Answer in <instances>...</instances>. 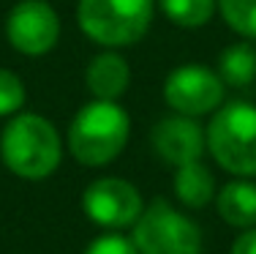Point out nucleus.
Masks as SVG:
<instances>
[{
    "label": "nucleus",
    "mask_w": 256,
    "mask_h": 254,
    "mask_svg": "<svg viewBox=\"0 0 256 254\" xmlns=\"http://www.w3.org/2000/svg\"><path fill=\"white\" fill-rule=\"evenodd\" d=\"M0 159L22 180H46L63 161V140L52 120L16 112L0 131Z\"/></svg>",
    "instance_id": "1"
},
{
    "label": "nucleus",
    "mask_w": 256,
    "mask_h": 254,
    "mask_svg": "<svg viewBox=\"0 0 256 254\" xmlns=\"http://www.w3.org/2000/svg\"><path fill=\"white\" fill-rule=\"evenodd\" d=\"M131 137V118L118 101L93 99L79 107L68 123V153L82 167H106L126 150Z\"/></svg>",
    "instance_id": "2"
},
{
    "label": "nucleus",
    "mask_w": 256,
    "mask_h": 254,
    "mask_svg": "<svg viewBox=\"0 0 256 254\" xmlns=\"http://www.w3.org/2000/svg\"><path fill=\"white\" fill-rule=\"evenodd\" d=\"M156 0H79L76 25L104 50L134 47L148 36Z\"/></svg>",
    "instance_id": "3"
},
{
    "label": "nucleus",
    "mask_w": 256,
    "mask_h": 254,
    "mask_svg": "<svg viewBox=\"0 0 256 254\" xmlns=\"http://www.w3.org/2000/svg\"><path fill=\"white\" fill-rule=\"evenodd\" d=\"M216 164L237 178L256 175V104L224 101L204 129Z\"/></svg>",
    "instance_id": "4"
},
{
    "label": "nucleus",
    "mask_w": 256,
    "mask_h": 254,
    "mask_svg": "<svg viewBox=\"0 0 256 254\" xmlns=\"http://www.w3.org/2000/svg\"><path fill=\"white\" fill-rule=\"evenodd\" d=\"M131 240L139 254H202L204 249L199 224L166 199L144 205L134 224Z\"/></svg>",
    "instance_id": "5"
},
{
    "label": "nucleus",
    "mask_w": 256,
    "mask_h": 254,
    "mask_svg": "<svg viewBox=\"0 0 256 254\" xmlns=\"http://www.w3.org/2000/svg\"><path fill=\"white\" fill-rule=\"evenodd\" d=\"M224 96H226V85L216 69H207L204 63H182L164 80L166 107L188 118L216 112L224 104Z\"/></svg>",
    "instance_id": "6"
},
{
    "label": "nucleus",
    "mask_w": 256,
    "mask_h": 254,
    "mask_svg": "<svg viewBox=\"0 0 256 254\" xmlns=\"http://www.w3.org/2000/svg\"><path fill=\"white\" fill-rule=\"evenodd\" d=\"M82 210L93 224L104 229H120L134 227L144 210V199L134 183L123 178H96L82 191Z\"/></svg>",
    "instance_id": "7"
},
{
    "label": "nucleus",
    "mask_w": 256,
    "mask_h": 254,
    "mask_svg": "<svg viewBox=\"0 0 256 254\" xmlns=\"http://www.w3.org/2000/svg\"><path fill=\"white\" fill-rule=\"evenodd\" d=\"M6 39L20 55H46L60 41L58 11L46 0H20L6 17Z\"/></svg>",
    "instance_id": "8"
},
{
    "label": "nucleus",
    "mask_w": 256,
    "mask_h": 254,
    "mask_svg": "<svg viewBox=\"0 0 256 254\" xmlns=\"http://www.w3.org/2000/svg\"><path fill=\"white\" fill-rule=\"evenodd\" d=\"M150 142H153L156 156L169 167H182L188 161H196L207 150V134L199 126V120L180 112L158 120L150 131Z\"/></svg>",
    "instance_id": "9"
},
{
    "label": "nucleus",
    "mask_w": 256,
    "mask_h": 254,
    "mask_svg": "<svg viewBox=\"0 0 256 254\" xmlns=\"http://www.w3.org/2000/svg\"><path fill=\"white\" fill-rule=\"evenodd\" d=\"M84 85L93 99L118 101L131 85V66L120 52L104 50L84 69Z\"/></svg>",
    "instance_id": "10"
},
{
    "label": "nucleus",
    "mask_w": 256,
    "mask_h": 254,
    "mask_svg": "<svg viewBox=\"0 0 256 254\" xmlns=\"http://www.w3.org/2000/svg\"><path fill=\"white\" fill-rule=\"evenodd\" d=\"M218 216L229 227L251 229L256 227V180L234 178L216 194Z\"/></svg>",
    "instance_id": "11"
},
{
    "label": "nucleus",
    "mask_w": 256,
    "mask_h": 254,
    "mask_svg": "<svg viewBox=\"0 0 256 254\" xmlns=\"http://www.w3.org/2000/svg\"><path fill=\"white\" fill-rule=\"evenodd\" d=\"M174 197L186 208H204L216 199V180L210 167L202 159L188 161L182 167H174Z\"/></svg>",
    "instance_id": "12"
},
{
    "label": "nucleus",
    "mask_w": 256,
    "mask_h": 254,
    "mask_svg": "<svg viewBox=\"0 0 256 254\" xmlns=\"http://www.w3.org/2000/svg\"><path fill=\"white\" fill-rule=\"evenodd\" d=\"M218 77L226 88H248L256 82V47L254 41L242 39L229 44L218 58Z\"/></svg>",
    "instance_id": "13"
},
{
    "label": "nucleus",
    "mask_w": 256,
    "mask_h": 254,
    "mask_svg": "<svg viewBox=\"0 0 256 254\" xmlns=\"http://www.w3.org/2000/svg\"><path fill=\"white\" fill-rule=\"evenodd\" d=\"M158 6L169 22L186 30L204 28L218 11V0H158Z\"/></svg>",
    "instance_id": "14"
},
{
    "label": "nucleus",
    "mask_w": 256,
    "mask_h": 254,
    "mask_svg": "<svg viewBox=\"0 0 256 254\" xmlns=\"http://www.w3.org/2000/svg\"><path fill=\"white\" fill-rule=\"evenodd\" d=\"M224 22L240 39L256 41V0H218Z\"/></svg>",
    "instance_id": "15"
},
{
    "label": "nucleus",
    "mask_w": 256,
    "mask_h": 254,
    "mask_svg": "<svg viewBox=\"0 0 256 254\" xmlns=\"http://www.w3.org/2000/svg\"><path fill=\"white\" fill-rule=\"evenodd\" d=\"M25 99H28V90L22 77L0 66V118H11V115L22 112Z\"/></svg>",
    "instance_id": "16"
},
{
    "label": "nucleus",
    "mask_w": 256,
    "mask_h": 254,
    "mask_svg": "<svg viewBox=\"0 0 256 254\" xmlns=\"http://www.w3.org/2000/svg\"><path fill=\"white\" fill-rule=\"evenodd\" d=\"M84 254H139L136 246H134L131 238L114 232V229H106L104 235L90 240V246L84 249Z\"/></svg>",
    "instance_id": "17"
},
{
    "label": "nucleus",
    "mask_w": 256,
    "mask_h": 254,
    "mask_svg": "<svg viewBox=\"0 0 256 254\" xmlns=\"http://www.w3.org/2000/svg\"><path fill=\"white\" fill-rule=\"evenodd\" d=\"M229 254H256V227L242 229V232L237 235V240L232 243Z\"/></svg>",
    "instance_id": "18"
}]
</instances>
